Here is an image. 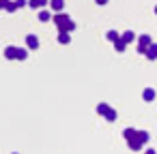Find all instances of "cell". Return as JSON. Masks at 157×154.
Here are the masks:
<instances>
[{
	"instance_id": "cell-1",
	"label": "cell",
	"mask_w": 157,
	"mask_h": 154,
	"mask_svg": "<svg viewBox=\"0 0 157 154\" xmlns=\"http://www.w3.org/2000/svg\"><path fill=\"white\" fill-rule=\"evenodd\" d=\"M54 24L58 26L60 32H73V30H75V24H73V20H71L67 13H58V15H54Z\"/></svg>"
},
{
	"instance_id": "cell-2",
	"label": "cell",
	"mask_w": 157,
	"mask_h": 154,
	"mask_svg": "<svg viewBox=\"0 0 157 154\" xmlns=\"http://www.w3.org/2000/svg\"><path fill=\"white\" fill-rule=\"evenodd\" d=\"M97 111H99L101 116H105L110 122H114V120H116V111H114L110 105H105V103H99V105H97Z\"/></svg>"
},
{
	"instance_id": "cell-3",
	"label": "cell",
	"mask_w": 157,
	"mask_h": 154,
	"mask_svg": "<svg viewBox=\"0 0 157 154\" xmlns=\"http://www.w3.org/2000/svg\"><path fill=\"white\" fill-rule=\"evenodd\" d=\"M153 41H151V37L148 34H142L140 37V41H138V54H146V49H148V45H151Z\"/></svg>"
},
{
	"instance_id": "cell-4",
	"label": "cell",
	"mask_w": 157,
	"mask_h": 154,
	"mask_svg": "<svg viewBox=\"0 0 157 154\" xmlns=\"http://www.w3.org/2000/svg\"><path fill=\"white\" fill-rule=\"evenodd\" d=\"M131 139H136L140 145H144V143L148 141V133H146V131H136V135H133Z\"/></svg>"
},
{
	"instance_id": "cell-5",
	"label": "cell",
	"mask_w": 157,
	"mask_h": 154,
	"mask_svg": "<svg viewBox=\"0 0 157 154\" xmlns=\"http://www.w3.org/2000/svg\"><path fill=\"white\" fill-rule=\"evenodd\" d=\"M26 45H28V49H37V47H39V39H37L35 34H28V37H26Z\"/></svg>"
},
{
	"instance_id": "cell-6",
	"label": "cell",
	"mask_w": 157,
	"mask_h": 154,
	"mask_svg": "<svg viewBox=\"0 0 157 154\" xmlns=\"http://www.w3.org/2000/svg\"><path fill=\"white\" fill-rule=\"evenodd\" d=\"M146 58H148V60H157V43H151V45H148Z\"/></svg>"
},
{
	"instance_id": "cell-7",
	"label": "cell",
	"mask_w": 157,
	"mask_h": 154,
	"mask_svg": "<svg viewBox=\"0 0 157 154\" xmlns=\"http://www.w3.org/2000/svg\"><path fill=\"white\" fill-rule=\"evenodd\" d=\"M5 58L7 60H15L17 58V47H7L5 49Z\"/></svg>"
},
{
	"instance_id": "cell-8",
	"label": "cell",
	"mask_w": 157,
	"mask_h": 154,
	"mask_svg": "<svg viewBox=\"0 0 157 154\" xmlns=\"http://www.w3.org/2000/svg\"><path fill=\"white\" fill-rule=\"evenodd\" d=\"M45 5H48V0H28V7L30 9H41Z\"/></svg>"
},
{
	"instance_id": "cell-9",
	"label": "cell",
	"mask_w": 157,
	"mask_h": 154,
	"mask_svg": "<svg viewBox=\"0 0 157 154\" xmlns=\"http://www.w3.org/2000/svg\"><path fill=\"white\" fill-rule=\"evenodd\" d=\"M133 39H136V34H133L131 30H127V32H123V34H121V41H123V43H131Z\"/></svg>"
},
{
	"instance_id": "cell-10",
	"label": "cell",
	"mask_w": 157,
	"mask_h": 154,
	"mask_svg": "<svg viewBox=\"0 0 157 154\" xmlns=\"http://www.w3.org/2000/svg\"><path fill=\"white\" fill-rule=\"evenodd\" d=\"M50 7H52L54 11H63V7H65V0H50Z\"/></svg>"
},
{
	"instance_id": "cell-11",
	"label": "cell",
	"mask_w": 157,
	"mask_h": 154,
	"mask_svg": "<svg viewBox=\"0 0 157 154\" xmlns=\"http://www.w3.org/2000/svg\"><path fill=\"white\" fill-rule=\"evenodd\" d=\"M142 96H144V101H153V98H155V90H153V88H146Z\"/></svg>"
},
{
	"instance_id": "cell-12",
	"label": "cell",
	"mask_w": 157,
	"mask_h": 154,
	"mask_svg": "<svg viewBox=\"0 0 157 154\" xmlns=\"http://www.w3.org/2000/svg\"><path fill=\"white\" fill-rule=\"evenodd\" d=\"M58 41H60L63 45H67V43L71 41V37H69V32H60V34H58Z\"/></svg>"
},
{
	"instance_id": "cell-13",
	"label": "cell",
	"mask_w": 157,
	"mask_h": 154,
	"mask_svg": "<svg viewBox=\"0 0 157 154\" xmlns=\"http://www.w3.org/2000/svg\"><path fill=\"white\" fill-rule=\"evenodd\" d=\"M133 135H136V128H131V126H129V128H125V131H123V137H125V139H127V141H129V139H131V137H133Z\"/></svg>"
},
{
	"instance_id": "cell-14",
	"label": "cell",
	"mask_w": 157,
	"mask_h": 154,
	"mask_svg": "<svg viewBox=\"0 0 157 154\" xmlns=\"http://www.w3.org/2000/svg\"><path fill=\"white\" fill-rule=\"evenodd\" d=\"M39 20H41V22H50V20H52V13H50V11H41V13H39Z\"/></svg>"
},
{
	"instance_id": "cell-15",
	"label": "cell",
	"mask_w": 157,
	"mask_h": 154,
	"mask_svg": "<svg viewBox=\"0 0 157 154\" xmlns=\"http://www.w3.org/2000/svg\"><path fill=\"white\" fill-rule=\"evenodd\" d=\"M125 47H127V43H123L121 39L114 41V49H116V52H125Z\"/></svg>"
},
{
	"instance_id": "cell-16",
	"label": "cell",
	"mask_w": 157,
	"mask_h": 154,
	"mask_svg": "<svg viewBox=\"0 0 157 154\" xmlns=\"http://www.w3.org/2000/svg\"><path fill=\"white\" fill-rule=\"evenodd\" d=\"M105 37H108V39H110V41H118V39H121V37H118V32H116V30H110V32H108V34H105Z\"/></svg>"
},
{
	"instance_id": "cell-17",
	"label": "cell",
	"mask_w": 157,
	"mask_h": 154,
	"mask_svg": "<svg viewBox=\"0 0 157 154\" xmlns=\"http://www.w3.org/2000/svg\"><path fill=\"white\" fill-rule=\"evenodd\" d=\"M26 56H28V52H26V49H20V47H17V58H15V60H26Z\"/></svg>"
},
{
	"instance_id": "cell-18",
	"label": "cell",
	"mask_w": 157,
	"mask_h": 154,
	"mask_svg": "<svg viewBox=\"0 0 157 154\" xmlns=\"http://www.w3.org/2000/svg\"><path fill=\"white\" fill-rule=\"evenodd\" d=\"M24 5H28V2H26V0H15V7H17V9H22Z\"/></svg>"
},
{
	"instance_id": "cell-19",
	"label": "cell",
	"mask_w": 157,
	"mask_h": 154,
	"mask_svg": "<svg viewBox=\"0 0 157 154\" xmlns=\"http://www.w3.org/2000/svg\"><path fill=\"white\" fill-rule=\"evenodd\" d=\"M11 2H9V0H0V9H7Z\"/></svg>"
},
{
	"instance_id": "cell-20",
	"label": "cell",
	"mask_w": 157,
	"mask_h": 154,
	"mask_svg": "<svg viewBox=\"0 0 157 154\" xmlns=\"http://www.w3.org/2000/svg\"><path fill=\"white\" fill-rule=\"evenodd\" d=\"M7 11H9V13H13V11H17V7H15V2H11V5L7 7Z\"/></svg>"
},
{
	"instance_id": "cell-21",
	"label": "cell",
	"mask_w": 157,
	"mask_h": 154,
	"mask_svg": "<svg viewBox=\"0 0 157 154\" xmlns=\"http://www.w3.org/2000/svg\"><path fill=\"white\" fill-rule=\"evenodd\" d=\"M144 154H157V152H155V150H153V148H148V150H146V152H144Z\"/></svg>"
},
{
	"instance_id": "cell-22",
	"label": "cell",
	"mask_w": 157,
	"mask_h": 154,
	"mask_svg": "<svg viewBox=\"0 0 157 154\" xmlns=\"http://www.w3.org/2000/svg\"><path fill=\"white\" fill-rule=\"evenodd\" d=\"M95 2H97V5H105V2H108V0H95Z\"/></svg>"
},
{
	"instance_id": "cell-23",
	"label": "cell",
	"mask_w": 157,
	"mask_h": 154,
	"mask_svg": "<svg viewBox=\"0 0 157 154\" xmlns=\"http://www.w3.org/2000/svg\"><path fill=\"white\" fill-rule=\"evenodd\" d=\"M155 13H157V7H155Z\"/></svg>"
}]
</instances>
